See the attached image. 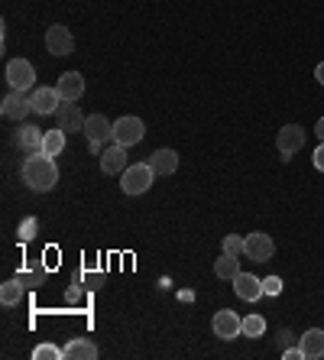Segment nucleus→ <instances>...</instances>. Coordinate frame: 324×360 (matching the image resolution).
I'll use <instances>...</instances> for the list:
<instances>
[{
    "mask_svg": "<svg viewBox=\"0 0 324 360\" xmlns=\"http://www.w3.org/2000/svg\"><path fill=\"white\" fill-rule=\"evenodd\" d=\"M20 172H23V182L33 188V192H52L58 182V166L56 160H52L49 153H33V156H26L23 166H20Z\"/></svg>",
    "mask_w": 324,
    "mask_h": 360,
    "instance_id": "obj_1",
    "label": "nucleus"
},
{
    "mask_svg": "<svg viewBox=\"0 0 324 360\" xmlns=\"http://www.w3.org/2000/svg\"><path fill=\"white\" fill-rule=\"evenodd\" d=\"M153 179H156V172H153L150 162H134V166L124 169L120 188H124V195H143V192H150Z\"/></svg>",
    "mask_w": 324,
    "mask_h": 360,
    "instance_id": "obj_2",
    "label": "nucleus"
},
{
    "mask_svg": "<svg viewBox=\"0 0 324 360\" xmlns=\"http://www.w3.org/2000/svg\"><path fill=\"white\" fill-rule=\"evenodd\" d=\"M143 134H146V127H143L140 117H134V114H127V117L114 120V143L117 146H136V143L143 140Z\"/></svg>",
    "mask_w": 324,
    "mask_h": 360,
    "instance_id": "obj_3",
    "label": "nucleus"
},
{
    "mask_svg": "<svg viewBox=\"0 0 324 360\" xmlns=\"http://www.w3.org/2000/svg\"><path fill=\"white\" fill-rule=\"evenodd\" d=\"M211 331H214L221 341H233V338L243 335V319L233 309H221V311H214V319H211Z\"/></svg>",
    "mask_w": 324,
    "mask_h": 360,
    "instance_id": "obj_4",
    "label": "nucleus"
},
{
    "mask_svg": "<svg viewBox=\"0 0 324 360\" xmlns=\"http://www.w3.org/2000/svg\"><path fill=\"white\" fill-rule=\"evenodd\" d=\"M273 253H276V243L263 231H253L250 237H243V257H250L253 263H269Z\"/></svg>",
    "mask_w": 324,
    "mask_h": 360,
    "instance_id": "obj_5",
    "label": "nucleus"
},
{
    "mask_svg": "<svg viewBox=\"0 0 324 360\" xmlns=\"http://www.w3.org/2000/svg\"><path fill=\"white\" fill-rule=\"evenodd\" d=\"M36 82V68L30 59H10L7 62V84L13 91H30Z\"/></svg>",
    "mask_w": 324,
    "mask_h": 360,
    "instance_id": "obj_6",
    "label": "nucleus"
},
{
    "mask_svg": "<svg viewBox=\"0 0 324 360\" xmlns=\"http://www.w3.org/2000/svg\"><path fill=\"white\" fill-rule=\"evenodd\" d=\"M0 114H4L7 120H17L20 124V120H26L30 114H33V98H30L26 91H13V88H10V94L0 101Z\"/></svg>",
    "mask_w": 324,
    "mask_h": 360,
    "instance_id": "obj_7",
    "label": "nucleus"
},
{
    "mask_svg": "<svg viewBox=\"0 0 324 360\" xmlns=\"http://www.w3.org/2000/svg\"><path fill=\"white\" fill-rule=\"evenodd\" d=\"M276 146H279V153H283V160H292V156L305 146V127L285 124L283 130H279V136H276Z\"/></svg>",
    "mask_w": 324,
    "mask_h": 360,
    "instance_id": "obj_8",
    "label": "nucleus"
},
{
    "mask_svg": "<svg viewBox=\"0 0 324 360\" xmlns=\"http://www.w3.org/2000/svg\"><path fill=\"white\" fill-rule=\"evenodd\" d=\"M46 49L52 52V56H72V49H75V36H72V30L62 23L49 26L46 30Z\"/></svg>",
    "mask_w": 324,
    "mask_h": 360,
    "instance_id": "obj_9",
    "label": "nucleus"
},
{
    "mask_svg": "<svg viewBox=\"0 0 324 360\" xmlns=\"http://www.w3.org/2000/svg\"><path fill=\"white\" fill-rule=\"evenodd\" d=\"M84 136H88V143H104L108 140H114V124H110L104 114H91V117L84 120V130H82Z\"/></svg>",
    "mask_w": 324,
    "mask_h": 360,
    "instance_id": "obj_10",
    "label": "nucleus"
},
{
    "mask_svg": "<svg viewBox=\"0 0 324 360\" xmlns=\"http://www.w3.org/2000/svg\"><path fill=\"white\" fill-rule=\"evenodd\" d=\"M233 292H237V299H243V302H257V299H263V279H257L253 273H237L233 276Z\"/></svg>",
    "mask_w": 324,
    "mask_h": 360,
    "instance_id": "obj_11",
    "label": "nucleus"
},
{
    "mask_svg": "<svg viewBox=\"0 0 324 360\" xmlns=\"http://www.w3.org/2000/svg\"><path fill=\"white\" fill-rule=\"evenodd\" d=\"M56 120H58V127H62V130H72V134H75V130H84V114H82V108H78L75 101H62V108L56 110Z\"/></svg>",
    "mask_w": 324,
    "mask_h": 360,
    "instance_id": "obj_12",
    "label": "nucleus"
},
{
    "mask_svg": "<svg viewBox=\"0 0 324 360\" xmlns=\"http://www.w3.org/2000/svg\"><path fill=\"white\" fill-rule=\"evenodd\" d=\"M30 98H33V114H56V110L62 108L58 88H36Z\"/></svg>",
    "mask_w": 324,
    "mask_h": 360,
    "instance_id": "obj_13",
    "label": "nucleus"
},
{
    "mask_svg": "<svg viewBox=\"0 0 324 360\" xmlns=\"http://www.w3.org/2000/svg\"><path fill=\"white\" fill-rule=\"evenodd\" d=\"M127 169V146H108V150L101 153V172H108V176H117V172H124Z\"/></svg>",
    "mask_w": 324,
    "mask_h": 360,
    "instance_id": "obj_14",
    "label": "nucleus"
},
{
    "mask_svg": "<svg viewBox=\"0 0 324 360\" xmlns=\"http://www.w3.org/2000/svg\"><path fill=\"white\" fill-rule=\"evenodd\" d=\"M299 347H302V354H305V360H321L324 357V331L321 328H308L305 335H302Z\"/></svg>",
    "mask_w": 324,
    "mask_h": 360,
    "instance_id": "obj_15",
    "label": "nucleus"
},
{
    "mask_svg": "<svg viewBox=\"0 0 324 360\" xmlns=\"http://www.w3.org/2000/svg\"><path fill=\"white\" fill-rule=\"evenodd\" d=\"M58 94H62V101H75L78 104V98L84 94V78L78 75V72H65V75L58 78Z\"/></svg>",
    "mask_w": 324,
    "mask_h": 360,
    "instance_id": "obj_16",
    "label": "nucleus"
},
{
    "mask_svg": "<svg viewBox=\"0 0 324 360\" xmlns=\"http://www.w3.org/2000/svg\"><path fill=\"white\" fill-rule=\"evenodd\" d=\"M42 130L36 124H20V130H17V146L20 150H26V153H39L42 150Z\"/></svg>",
    "mask_w": 324,
    "mask_h": 360,
    "instance_id": "obj_17",
    "label": "nucleus"
},
{
    "mask_svg": "<svg viewBox=\"0 0 324 360\" xmlns=\"http://www.w3.org/2000/svg\"><path fill=\"white\" fill-rule=\"evenodd\" d=\"M62 351H65L68 360H94L98 357V344L88 341V338H72Z\"/></svg>",
    "mask_w": 324,
    "mask_h": 360,
    "instance_id": "obj_18",
    "label": "nucleus"
},
{
    "mask_svg": "<svg viewBox=\"0 0 324 360\" xmlns=\"http://www.w3.org/2000/svg\"><path fill=\"white\" fill-rule=\"evenodd\" d=\"M150 166L156 176H172L175 169H179V153L175 150H156L150 156Z\"/></svg>",
    "mask_w": 324,
    "mask_h": 360,
    "instance_id": "obj_19",
    "label": "nucleus"
},
{
    "mask_svg": "<svg viewBox=\"0 0 324 360\" xmlns=\"http://www.w3.org/2000/svg\"><path fill=\"white\" fill-rule=\"evenodd\" d=\"M240 273V257H233V253H221L214 260V276L217 279H231L233 283V276Z\"/></svg>",
    "mask_w": 324,
    "mask_h": 360,
    "instance_id": "obj_20",
    "label": "nucleus"
},
{
    "mask_svg": "<svg viewBox=\"0 0 324 360\" xmlns=\"http://www.w3.org/2000/svg\"><path fill=\"white\" fill-rule=\"evenodd\" d=\"M62 150H65V130H62V127H56V130H46V136H42V153L58 156Z\"/></svg>",
    "mask_w": 324,
    "mask_h": 360,
    "instance_id": "obj_21",
    "label": "nucleus"
},
{
    "mask_svg": "<svg viewBox=\"0 0 324 360\" xmlns=\"http://www.w3.org/2000/svg\"><path fill=\"white\" fill-rule=\"evenodd\" d=\"M23 292H26V285L20 283V279H7V283L0 285V302H4V305H17V302L23 299Z\"/></svg>",
    "mask_w": 324,
    "mask_h": 360,
    "instance_id": "obj_22",
    "label": "nucleus"
},
{
    "mask_svg": "<svg viewBox=\"0 0 324 360\" xmlns=\"http://www.w3.org/2000/svg\"><path fill=\"white\" fill-rule=\"evenodd\" d=\"M17 279L26 285V289H39V285L46 283V269H39V266L36 269H20Z\"/></svg>",
    "mask_w": 324,
    "mask_h": 360,
    "instance_id": "obj_23",
    "label": "nucleus"
},
{
    "mask_svg": "<svg viewBox=\"0 0 324 360\" xmlns=\"http://www.w3.org/2000/svg\"><path fill=\"white\" fill-rule=\"evenodd\" d=\"M263 331H266V319L263 315H247L243 319V335L247 338H263Z\"/></svg>",
    "mask_w": 324,
    "mask_h": 360,
    "instance_id": "obj_24",
    "label": "nucleus"
},
{
    "mask_svg": "<svg viewBox=\"0 0 324 360\" xmlns=\"http://www.w3.org/2000/svg\"><path fill=\"white\" fill-rule=\"evenodd\" d=\"M36 231H39V221H36V218H23V221H20V227H17V237L23 243H30L36 237Z\"/></svg>",
    "mask_w": 324,
    "mask_h": 360,
    "instance_id": "obj_25",
    "label": "nucleus"
},
{
    "mask_svg": "<svg viewBox=\"0 0 324 360\" xmlns=\"http://www.w3.org/2000/svg\"><path fill=\"white\" fill-rule=\"evenodd\" d=\"M33 357L36 360H62L65 357V351H58L56 344H39V347L33 351Z\"/></svg>",
    "mask_w": 324,
    "mask_h": 360,
    "instance_id": "obj_26",
    "label": "nucleus"
},
{
    "mask_svg": "<svg viewBox=\"0 0 324 360\" xmlns=\"http://www.w3.org/2000/svg\"><path fill=\"white\" fill-rule=\"evenodd\" d=\"M224 253H233V257H243V237L227 234V237H224Z\"/></svg>",
    "mask_w": 324,
    "mask_h": 360,
    "instance_id": "obj_27",
    "label": "nucleus"
},
{
    "mask_svg": "<svg viewBox=\"0 0 324 360\" xmlns=\"http://www.w3.org/2000/svg\"><path fill=\"white\" fill-rule=\"evenodd\" d=\"M283 292V279L279 276H266L263 279V295H279Z\"/></svg>",
    "mask_w": 324,
    "mask_h": 360,
    "instance_id": "obj_28",
    "label": "nucleus"
},
{
    "mask_svg": "<svg viewBox=\"0 0 324 360\" xmlns=\"http://www.w3.org/2000/svg\"><path fill=\"white\" fill-rule=\"evenodd\" d=\"M283 360H305V354H302V347H285Z\"/></svg>",
    "mask_w": 324,
    "mask_h": 360,
    "instance_id": "obj_29",
    "label": "nucleus"
},
{
    "mask_svg": "<svg viewBox=\"0 0 324 360\" xmlns=\"http://www.w3.org/2000/svg\"><path fill=\"white\" fill-rule=\"evenodd\" d=\"M315 169H318V172H324V143L315 150Z\"/></svg>",
    "mask_w": 324,
    "mask_h": 360,
    "instance_id": "obj_30",
    "label": "nucleus"
},
{
    "mask_svg": "<svg viewBox=\"0 0 324 360\" xmlns=\"http://www.w3.org/2000/svg\"><path fill=\"white\" fill-rule=\"evenodd\" d=\"M65 299H68V302H82V289H78V283H75V285H72V289H68V292H65Z\"/></svg>",
    "mask_w": 324,
    "mask_h": 360,
    "instance_id": "obj_31",
    "label": "nucleus"
},
{
    "mask_svg": "<svg viewBox=\"0 0 324 360\" xmlns=\"http://www.w3.org/2000/svg\"><path fill=\"white\" fill-rule=\"evenodd\" d=\"M315 78H318V84H324V62H318V68H315Z\"/></svg>",
    "mask_w": 324,
    "mask_h": 360,
    "instance_id": "obj_32",
    "label": "nucleus"
},
{
    "mask_svg": "<svg viewBox=\"0 0 324 360\" xmlns=\"http://www.w3.org/2000/svg\"><path fill=\"white\" fill-rule=\"evenodd\" d=\"M315 134H318V140L324 143V117H321V120H318V124H315Z\"/></svg>",
    "mask_w": 324,
    "mask_h": 360,
    "instance_id": "obj_33",
    "label": "nucleus"
}]
</instances>
